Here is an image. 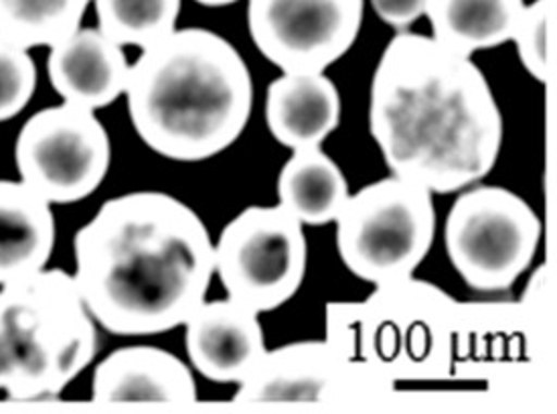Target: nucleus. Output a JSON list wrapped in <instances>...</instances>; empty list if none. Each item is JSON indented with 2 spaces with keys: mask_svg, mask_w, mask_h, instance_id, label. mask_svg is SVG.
Masks as SVG:
<instances>
[{
  "mask_svg": "<svg viewBox=\"0 0 557 414\" xmlns=\"http://www.w3.org/2000/svg\"><path fill=\"white\" fill-rule=\"evenodd\" d=\"M369 131L392 175L446 195L495 169L505 124L486 75L469 56L399 31L371 80Z\"/></svg>",
  "mask_w": 557,
  "mask_h": 414,
  "instance_id": "obj_1",
  "label": "nucleus"
},
{
  "mask_svg": "<svg viewBox=\"0 0 557 414\" xmlns=\"http://www.w3.org/2000/svg\"><path fill=\"white\" fill-rule=\"evenodd\" d=\"M75 284L98 326L122 338L183 326L215 275L199 214L162 192L108 199L74 240Z\"/></svg>",
  "mask_w": 557,
  "mask_h": 414,
  "instance_id": "obj_2",
  "label": "nucleus"
},
{
  "mask_svg": "<svg viewBox=\"0 0 557 414\" xmlns=\"http://www.w3.org/2000/svg\"><path fill=\"white\" fill-rule=\"evenodd\" d=\"M126 104L134 131L150 150L178 163H201L246 131L253 80L220 33L176 29L131 65Z\"/></svg>",
  "mask_w": 557,
  "mask_h": 414,
  "instance_id": "obj_3",
  "label": "nucleus"
},
{
  "mask_svg": "<svg viewBox=\"0 0 557 414\" xmlns=\"http://www.w3.org/2000/svg\"><path fill=\"white\" fill-rule=\"evenodd\" d=\"M96 326L59 268L0 287V390L18 402L59 397L98 354Z\"/></svg>",
  "mask_w": 557,
  "mask_h": 414,
  "instance_id": "obj_4",
  "label": "nucleus"
},
{
  "mask_svg": "<svg viewBox=\"0 0 557 414\" xmlns=\"http://www.w3.org/2000/svg\"><path fill=\"white\" fill-rule=\"evenodd\" d=\"M329 340L394 380L441 378L453 366L458 305L413 277L375 287L363 303L326 310Z\"/></svg>",
  "mask_w": 557,
  "mask_h": 414,
  "instance_id": "obj_5",
  "label": "nucleus"
},
{
  "mask_svg": "<svg viewBox=\"0 0 557 414\" xmlns=\"http://www.w3.org/2000/svg\"><path fill=\"white\" fill-rule=\"evenodd\" d=\"M432 195L397 175L351 193L335 220L343 265L375 287L413 277L436 236Z\"/></svg>",
  "mask_w": 557,
  "mask_h": 414,
  "instance_id": "obj_6",
  "label": "nucleus"
},
{
  "mask_svg": "<svg viewBox=\"0 0 557 414\" xmlns=\"http://www.w3.org/2000/svg\"><path fill=\"white\" fill-rule=\"evenodd\" d=\"M542 220L519 193L481 185L460 193L444 223L450 265L479 293L509 291L531 267Z\"/></svg>",
  "mask_w": 557,
  "mask_h": 414,
  "instance_id": "obj_7",
  "label": "nucleus"
},
{
  "mask_svg": "<svg viewBox=\"0 0 557 414\" xmlns=\"http://www.w3.org/2000/svg\"><path fill=\"white\" fill-rule=\"evenodd\" d=\"M213 260L232 301L258 315L280 309L307 277L305 226L278 204L246 207L221 230Z\"/></svg>",
  "mask_w": 557,
  "mask_h": 414,
  "instance_id": "obj_8",
  "label": "nucleus"
},
{
  "mask_svg": "<svg viewBox=\"0 0 557 414\" xmlns=\"http://www.w3.org/2000/svg\"><path fill=\"white\" fill-rule=\"evenodd\" d=\"M112 163L110 136L96 112L59 104L35 112L18 131L21 181L45 202L75 204L100 190Z\"/></svg>",
  "mask_w": 557,
  "mask_h": 414,
  "instance_id": "obj_9",
  "label": "nucleus"
},
{
  "mask_svg": "<svg viewBox=\"0 0 557 414\" xmlns=\"http://www.w3.org/2000/svg\"><path fill=\"white\" fill-rule=\"evenodd\" d=\"M366 0H248L251 41L280 72H326L349 53Z\"/></svg>",
  "mask_w": 557,
  "mask_h": 414,
  "instance_id": "obj_10",
  "label": "nucleus"
},
{
  "mask_svg": "<svg viewBox=\"0 0 557 414\" xmlns=\"http://www.w3.org/2000/svg\"><path fill=\"white\" fill-rule=\"evenodd\" d=\"M392 385L389 378L326 338L268 350L256 372L239 385L234 400L244 404H337Z\"/></svg>",
  "mask_w": 557,
  "mask_h": 414,
  "instance_id": "obj_11",
  "label": "nucleus"
},
{
  "mask_svg": "<svg viewBox=\"0 0 557 414\" xmlns=\"http://www.w3.org/2000/svg\"><path fill=\"white\" fill-rule=\"evenodd\" d=\"M185 326L193 368L220 385H242L268 354L260 315L230 296L203 301Z\"/></svg>",
  "mask_w": 557,
  "mask_h": 414,
  "instance_id": "obj_12",
  "label": "nucleus"
},
{
  "mask_svg": "<svg viewBox=\"0 0 557 414\" xmlns=\"http://www.w3.org/2000/svg\"><path fill=\"white\" fill-rule=\"evenodd\" d=\"M47 74L63 102L100 110L128 88L131 63L124 47L94 27H79L51 45Z\"/></svg>",
  "mask_w": 557,
  "mask_h": 414,
  "instance_id": "obj_13",
  "label": "nucleus"
},
{
  "mask_svg": "<svg viewBox=\"0 0 557 414\" xmlns=\"http://www.w3.org/2000/svg\"><path fill=\"white\" fill-rule=\"evenodd\" d=\"M98 404H193L197 382L175 354L154 345H126L103 357L91 378Z\"/></svg>",
  "mask_w": 557,
  "mask_h": 414,
  "instance_id": "obj_14",
  "label": "nucleus"
},
{
  "mask_svg": "<svg viewBox=\"0 0 557 414\" xmlns=\"http://www.w3.org/2000/svg\"><path fill=\"white\" fill-rule=\"evenodd\" d=\"M343 102L324 72H282L265 89V124L282 147H321L341 124Z\"/></svg>",
  "mask_w": 557,
  "mask_h": 414,
  "instance_id": "obj_15",
  "label": "nucleus"
},
{
  "mask_svg": "<svg viewBox=\"0 0 557 414\" xmlns=\"http://www.w3.org/2000/svg\"><path fill=\"white\" fill-rule=\"evenodd\" d=\"M55 238L51 204L23 181L0 179V287L45 270Z\"/></svg>",
  "mask_w": 557,
  "mask_h": 414,
  "instance_id": "obj_16",
  "label": "nucleus"
},
{
  "mask_svg": "<svg viewBox=\"0 0 557 414\" xmlns=\"http://www.w3.org/2000/svg\"><path fill=\"white\" fill-rule=\"evenodd\" d=\"M278 206L302 226L335 222L349 199V183L321 147L298 148L278 175Z\"/></svg>",
  "mask_w": 557,
  "mask_h": 414,
  "instance_id": "obj_17",
  "label": "nucleus"
},
{
  "mask_svg": "<svg viewBox=\"0 0 557 414\" xmlns=\"http://www.w3.org/2000/svg\"><path fill=\"white\" fill-rule=\"evenodd\" d=\"M525 0H428L432 37L456 53L472 56L513 39Z\"/></svg>",
  "mask_w": 557,
  "mask_h": 414,
  "instance_id": "obj_18",
  "label": "nucleus"
},
{
  "mask_svg": "<svg viewBox=\"0 0 557 414\" xmlns=\"http://www.w3.org/2000/svg\"><path fill=\"white\" fill-rule=\"evenodd\" d=\"M91 0H0V39L51 47L82 27Z\"/></svg>",
  "mask_w": 557,
  "mask_h": 414,
  "instance_id": "obj_19",
  "label": "nucleus"
},
{
  "mask_svg": "<svg viewBox=\"0 0 557 414\" xmlns=\"http://www.w3.org/2000/svg\"><path fill=\"white\" fill-rule=\"evenodd\" d=\"M98 29L122 47L147 49L176 31L183 0H91Z\"/></svg>",
  "mask_w": 557,
  "mask_h": 414,
  "instance_id": "obj_20",
  "label": "nucleus"
},
{
  "mask_svg": "<svg viewBox=\"0 0 557 414\" xmlns=\"http://www.w3.org/2000/svg\"><path fill=\"white\" fill-rule=\"evenodd\" d=\"M37 89V63L29 49L0 39V122L18 117Z\"/></svg>",
  "mask_w": 557,
  "mask_h": 414,
  "instance_id": "obj_21",
  "label": "nucleus"
},
{
  "mask_svg": "<svg viewBox=\"0 0 557 414\" xmlns=\"http://www.w3.org/2000/svg\"><path fill=\"white\" fill-rule=\"evenodd\" d=\"M549 0L525 4L511 39L525 72L542 84L549 80Z\"/></svg>",
  "mask_w": 557,
  "mask_h": 414,
  "instance_id": "obj_22",
  "label": "nucleus"
},
{
  "mask_svg": "<svg viewBox=\"0 0 557 414\" xmlns=\"http://www.w3.org/2000/svg\"><path fill=\"white\" fill-rule=\"evenodd\" d=\"M425 2L428 0H371L375 15L397 31L408 29L420 16H424Z\"/></svg>",
  "mask_w": 557,
  "mask_h": 414,
  "instance_id": "obj_23",
  "label": "nucleus"
},
{
  "mask_svg": "<svg viewBox=\"0 0 557 414\" xmlns=\"http://www.w3.org/2000/svg\"><path fill=\"white\" fill-rule=\"evenodd\" d=\"M195 2H199V4H203V7L218 9V7H230V4H235V2H239V0H195Z\"/></svg>",
  "mask_w": 557,
  "mask_h": 414,
  "instance_id": "obj_24",
  "label": "nucleus"
}]
</instances>
